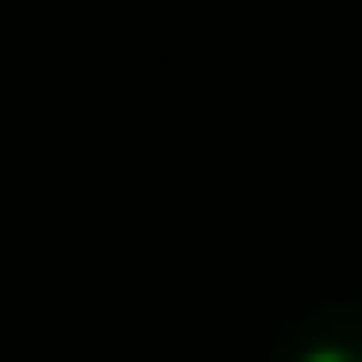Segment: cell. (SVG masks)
I'll return each mask as SVG.
<instances>
[{"instance_id":"cell-1","label":"cell","mask_w":362,"mask_h":362,"mask_svg":"<svg viewBox=\"0 0 362 362\" xmlns=\"http://www.w3.org/2000/svg\"><path fill=\"white\" fill-rule=\"evenodd\" d=\"M270 362H362V308H316V316H300Z\"/></svg>"}]
</instances>
